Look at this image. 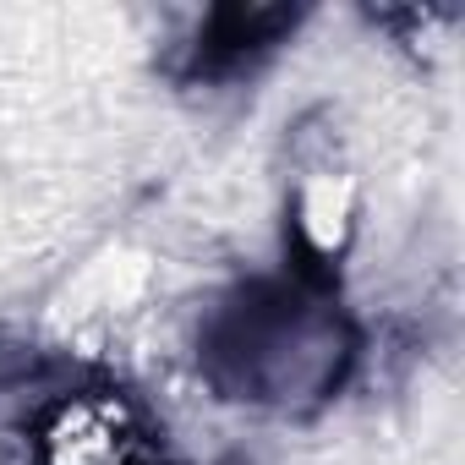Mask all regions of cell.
<instances>
[{
	"label": "cell",
	"mask_w": 465,
	"mask_h": 465,
	"mask_svg": "<svg viewBox=\"0 0 465 465\" xmlns=\"http://www.w3.org/2000/svg\"><path fill=\"white\" fill-rule=\"evenodd\" d=\"M356 323L334 302V274L323 258L236 285L197 334V361L213 394L263 411H312L334 400L356 367Z\"/></svg>",
	"instance_id": "obj_1"
},
{
	"label": "cell",
	"mask_w": 465,
	"mask_h": 465,
	"mask_svg": "<svg viewBox=\"0 0 465 465\" xmlns=\"http://www.w3.org/2000/svg\"><path fill=\"white\" fill-rule=\"evenodd\" d=\"M302 12L296 6H213L186 50V77L203 83H230L252 72L258 61H269L291 34H296Z\"/></svg>",
	"instance_id": "obj_2"
},
{
	"label": "cell",
	"mask_w": 465,
	"mask_h": 465,
	"mask_svg": "<svg viewBox=\"0 0 465 465\" xmlns=\"http://www.w3.org/2000/svg\"><path fill=\"white\" fill-rule=\"evenodd\" d=\"M39 449H45V465H137L143 460L137 421L115 394L55 405Z\"/></svg>",
	"instance_id": "obj_3"
}]
</instances>
